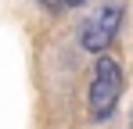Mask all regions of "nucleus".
<instances>
[{
    "mask_svg": "<svg viewBox=\"0 0 133 129\" xmlns=\"http://www.w3.org/2000/svg\"><path fill=\"white\" fill-rule=\"evenodd\" d=\"M119 97H122V68H119V61H115V58L101 54V58H97V64H94L90 97H87L90 118H94V122L111 118V111H115V104H119Z\"/></svg>",
    "mask_w": 133,
    "mask_h": 129,
    "instance_id": "1",
    "label": "nucleus"
},
{
    "mask_svg": "<svg viewBox=\"0 0 133 129\" xmlns=\"http://www.w3.org/2000/svg\"><path fill=\"white\" fill-rule=\"evenodd\" d=\"M119 25H122V0H104V4L83 22V32H79L83 50H90V54H108Z\"/></svg>",
    "mask_w": 133,
    "mask_h": 129,
    "instance_id": "2",
    "label": "nucleus"
},
{
    "mask_svg": "<svg viewBox=\"0 0 133 129\" xmlns=\"http://www.w3.org/2000/svg\"><path fill=\"white\" fill-rule=\"evenodd\" d=\"M36 4H43L47 11H61L65 7V0H36Z\"/></svg>",
    "mask_w": 133,
    "mask_h": 129,
    "instance_id": "3",
    "label": "nucleus"
},
{
    "mask_svg": "<svg viewBox=\"0 0 133 129\" xmlns=\"http://www.w3.org/2000/svg\"><path fill=\"white\" fill-rule=\"evenodd\" d=\"M79 4H87V0H65V7H79Z\"/></svg>",
    "mask_w": 133,
    "mask_h": 129,
    "instance_id": "4",
    "label": "nucleus"
}]
</instances>
